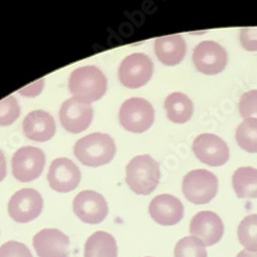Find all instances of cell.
<instances>
[{"label":"cell","instance_id":"cell-22","mask_svg":"<svg viewBox=\"0 0 257 257\" xmlns=\"http://www.w3.org/2000/svg\"><path fill=\"white\" fill-rule=\"evenodd\" d=\"M235 139L243 151L257 154V118H247L239 124Z\"/></svg>","mask_w":257,"mask_h":257},{"label":"cell","instance_id":"cell-23","mask_svg":"<svg viewBox=\"0 0 257 257\" xmlns=\"http://www.w3.org/2000/svg\"><path fill=\"white\" fill-rule=\"evenodd\" d=\"M238 238L245 250L257 252V214L246 216L238 227Z\"/></svg>","mask_w":257,"mask_h":257},{"label":"cell","instance_id":"cell-28","mask_svg":"<svg viewBox=\"0 0 257 257\" xmlns=\"http://www.w3.org/2000/svg\"><path fill=\"white\" fill-rule=\"evenodd\" d=\"M240 41L242 47L249 52H257V28L245 27L241 30Z\"/></svg>","mask_w":257,"mask_h":257},{"label":"cell","instance_id":"cell-27","mask_svg":"<svg viewBox=\"0 0 257 257\" xmlns=\"http://www.w3.org/2000/svg\"><path fill=\"white\" fill-rule=\"evenodd\" d=\"M0 257H33V255L25 244L9 241L0 246Z\"/></svg>","mask_w":257,"mask_h":257},{"label":"cell","instance_id":"cell-24","mask_svg":"<svg viewBox=\"0 0 257 257\" xmlns=\"http://www.w3.org/2000/svg\"><path fill=\"white\" fill-rule=\"evenodd\" d=\"M175 257H208L205 244L196 237H184L174 249Z\"/></svg>","mask_w":257,"mask_h":257},{"label":"cell","instance_id":"cell-3","mask_svg":"<svg viewBox=\"0 0 257 257\" xmlns=\"http://www.w3.org/2000/svg\"><path fill=\"white\" fill-rule=\"evenodd\" d=\"M125 171V181L137 195H151L160 182L159 163L148 155L135 157Z\"/></svg>","mask_w":257,"mask_h":257},{"label":"cell","instance_id":"cell-18","mask_svg":"<svg viewBox=\"0 0 257 257\" xmlns=\"http://www.w3.org/2000/svg\"><path fill=\"white\" fill-rule=\"evenodd\" d=\"M155 52L158 59L165 65L175 66L185 57V40L179 34L159 37L155 42Z\"/></svg>","mask_w":257,"mask_h":257},{"label":"cell","instance_id":"cell-20","mask_svg":"<svg viewBox=\"0 0 257 257\" xmlns=\"http://www.w3.org/2000/svg\"><path fill=\"white\" fill-rule=\"evenodd\" d=\"M165 109L167 116L171 121L175 123H184L190 119L194 113V105L185 94L175 92L166 98Z\"/></svg>","mask_w":257,"mask_h":257},{"label":"cell","instance_id":"cell-19","mask_svg":"<svg viewBox=\"0 0 257 257\" xmlns=\"http://www.w3.org/2000/svg\"><path fill=\"white\" fill-rule=\"evenodd\" d=\"M118 249L112 234L106 231H96L84 244V257H117Z\"/></svg>","mask_w":257,"mask_h":257},{"label":"cell","instance_id":"cell-14","mask_svg":"<svg viewBox=\"0 0 257 257\" xmlns=\"http://www.w3.org/2000/svg\"><path fill=\"white\" fill-rule=\"evenodd\" d=\"M38 257H68L70 241L68 235L57 228L38 231L32 240Z\"/></svg>","mask_w":257,"mask_h":257},{"label":"cell","instance_id":"cell-7","mask_svg":"<svg viewBox=\"0 0 257 257\" xmlns=\"http://www.w3.org/2000/svg\"><path fill=\"white\" fill-rule=\"evenodd\" d=\"M154 73V63L141 53L125 57L118 69L120 82L128 89H138L149 81Z\"/></svg>","mask_w":257,"mask_h":257},{"label":"cell","instance_id":"cell-4","mask_svg":"<svg viewBox=\"0 0 257 257\" xmlns=\"http://www.w3.org/2000/svg\"><path fill=\"white\" fill-rule=\"evenodd\" d=\"M182 191L185 198L196 205H204L216 197L218 179L210 171L199 169L190 171L182 182Z\"/></svg>","mask_w":257,"mask_h":257},{"label":"cell","instance_id":"cell-26","mask_svg":"<svg viewBox=\"0 0 257 257\" xmlns=\"http://www.w3.org/2000/svg\"><path fill=\"white\" fill-rule=\"evenodd\" d=\"M239 111L244 119L257 118V90H251L242 95Z\"/></svg>","mask_w":257,"mask_h":257},{"label":"cell","instance_id":"cell-16","mask_svg":"<svg viewBox=\"0 0 257 257\" xmlns=\"http://www.w3.org/2000/svg\"><path fill=\"white\" fill-rule=\"evenodd\" d=\"M149 214L157 223L172 226L183 218L184 207L180 200L172 195H160L149 204Z\"/></svg>","mask_w":257,"mask_h":257},{"label":"cell","instance_id":"cell-21","mask_svg":"<svg viewBox=\"0 0 257 257\" xmlns=\"http://www.w3.org/2000/svg\"><path fill=\"white\" fill-rule=\"evenodd\" d=\"M232 187L240 199L257 198V169L239 168L232 175Z\"/></svg>","mask_w":257,"mask_h":257},{"label":"cell","instance_id":"cell-30","mask_svg":"<svg viewBox=\"0 0 257 257\" xmlns=\"http://www.w3.org/2000/svg\"><path fill=\"white\" fill-rule=\"evenodd\" d=\"M235 257H257V252H250L248 250H242Z\"/></svg>","mask_w":257,"mask_h":257},{"label":"cell","instance_id":"cell-12","mask_svg":"<svg viewBox=\"0 0 257 257\" xmlns=\"http://www.w3.org/2000/svg\"><path fill=\"white\" fill-rule=\"evenodd\" d=\"M192 151L203 164L211 167L223 166L229 159V149L224 140L210 133L198 136L192 144Z\"/></svg>","mask_w":257,"mask_h":257},{"label":"cell","instance_id":"cell-9","mask_svg":"<svg viewBox=\"0 0 257 257\" xmlns=\"http://www.w3.org/2000/svg\"><path fill=\"white\" fill-rule=\"evenodd\" d=\"M192 61L200 72L215 75L224 70L227 64V54L217 42L206 40L195 48Z\"/></svg>","mask_w":257,"mask_h":257},{"label":"cell","instance_id":"cell-2","mask_svg":"<svg viewBox=\"0 0 257 257\" xmlns=\"http://www.w3.org/2000/svg\"><path fill=\"white\" fill-rule=\"evenodd\" d=\"M107 89V78L96 66H84L72 71L69 91L74 98L92 103L100 100Z\"/></svg>","mask_w":257,"mask_h":257},{"label":"cell","instance_id":"cell-15","mask_svg":"<svg viewBox=\"0 0 257 257\" xmlns=\"http://www.w3.org/2000/svg\"><path fill=\"white\" fill-rule=\"evenodd\" d=\"M81 178L78 167L66 158H59L52 162L48 179L51 187L58 192H69L77 187Z\"/></svg>","mask_w":257,"mask_h":257},{"label":"cell","instance_id":"cell-17","mask_svg":"<svg viewBox=\"0 0 257 257\" xmlns=\"http://www.w3.org/2000/svg\"><path fill=\"white\" fill-rule=\"evenodd\" d=\"M23 131L26 137L33 141L46 142L54 137L56 123L49 112L35 110L24 118Z\"/></svg>","mask_w":257,"mask_h":257},{"label":"cell","instance_id":"cell-10","mask_svg":"<svg viewBox=\"0 0 257 257\" xmlns=\"http://www.w3.org/2000/svg\"><path fill=\"white\" fill-rule=\"evenodd\" d=\"M73 211L82 222L99 224L108 215V206L104 197L97 191L83 190L73 200Z\"/></svg>","mask_w":257,"mask_h":257},{"label":"cell","instance_id":"cell-25","mask_svg":"<svg viewBox=\"0 0 257 257\" xmlns=\"http://www.w3.org/2000/svg\"><path fill=\"white\" fill-rule=\"evenodd\" d=\"M20 115V106L14 96H10L0 101V126L14 123Z\"/></svg>","mask_w":257,"mask_h":257},{"label":"cell","instance_id":"cell-1","mask_svg":"<svg viewBox=\"0 0 257 257\" xmlns=\"http://www.w3.org/2000/svg\"><path fill=\"white\" fill-rule=\"evenodd\" d=\"M116 152L113 139L107 134L93 133L79 139L74 145V156L88 167H100L108 164Z\"/></svg>","mask_w":257,"mask_h":257},{"label":"cell","instance_id":"cell-11","mask_svg":"<svg viewBox=\"0 0 257 257\" xmlns=\"http://www.w3.org/2000/svg\"><path fill=\"white\" fill-rule=\"evenodd\" d=\"M60 120L66 131L78 134L87 130L93 119V108L90 103L70 98L62 104Z\"/></svg>","mask_w":257,"mask_h":257},{"label":"cell","instance_id":"cell-5","mask_svg":"<svg viewBox=\"0 0 257 257\" xmlns=\"http://www.w3.org/2000/svg\"><path fill=\"white\" fill-rule=\"evenodd\" d=\"M154 120V107L143 98L128 99L119 109V122L126 131L143 133L152 126Z\"/></svg>","mask_w":257,"mask_h":257},{"label":"cell","instance_id":"cell-29","mask_svg":"<svg viewBox=\"0 0 257 257\" xmlns=\"http://www.w3.org/2000/svg\"><path fill=\"white\" fill-rule=\"evenodd\" d=\"M7 176V162L5 154L0 151V182Z\"/></svg>","mask_w":257,"mask_h":257},{"label":"cell","instance_id":"cell-8","mask_svg":"<svg viewBox=\"0 0 257 257\" xmlns=\"http://www.w3.org/2000/svg\"><path fill=\"white\" fill-rule=\"evenodd\" d=\"M44 208V200L33 188H23L17 191L9 202L8 211L11 218L20 223H27L36 219Z\"/></svg>","mask_w":257,"mask_h":257},{"label":"cell","instance_id":"cell-13","mask_svg":"<svg viewBox=\"0 0 257 257\" xmlns=\"http://www.w3.org/2000/svg\"><path fill=\"white\" fill-rule=\"evenodd\" d=\"M189 232L192 237L200 239L205 246H213L222 239L224 225L216 213L201 211L192 217Z\"/></svg>","mask_w":257,"mask_h":257},{"label":"cell","instance_id":"cell-31","mask_svg":"<svg viewBox=\"0 0 257 257\" xmlns=\"http://www.w3.org/2000/svg\"><path fill=\"white\" fill-rule=\"evenodd\" d=\"M146 257H151V256H146Z\"/></svg>","mask_w":257,"mask_h":257},{"label":"cell","instance_id":"cell-6","mask_svg":"<svg viewBox=\"0 0 257 257\" xmlns=\"http://www.w3.org/2000/svg\"><path fill=\"white\" fill-rule=\"evenodd\" d=\"M45 165L46 155L41 149L24 146L17 151L13 157V175L20 182H30L41 175Z\"/></svg>","mask_w":257,"mask_h":257}]
</instances>
